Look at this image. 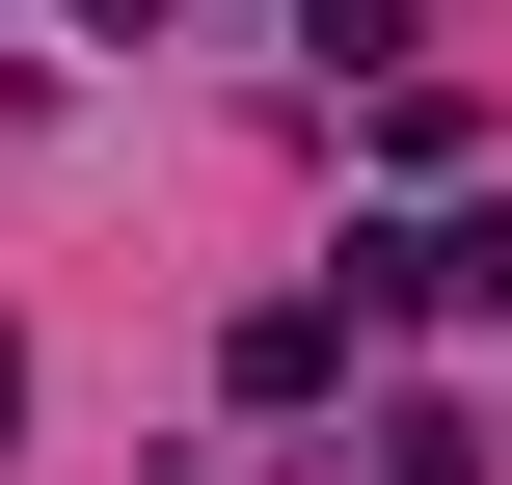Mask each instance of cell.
I'll return each instance as SVG.
<instances>
[{
  "instance_id": "1",
  "label": "cell",
  "mask_w": 512,
  "mask_h": 485,
  "mask_svg": "<svg viewBox=\"0 0 512 485\" xmlns=\"http://www.w3.org/2000/svg\"><path fill=\"white\" fill-rule=\"evenodd\" d=\"M351 297H378V324H486V297H512V216H405V243H351Z\"/></svg>"
},
{
  "instance_id": "2",
  "label": "cell",
  "mask_w": 512,
  "mask_h": 485,
  "mask_svg": "<svg viewBox=\"0 0 512 485\" xmlns=\"http://www.w3.org/2000/svg\"><path fill=\"white\" fill-rule=\"evenodd\" d=\"M216 378H243V405H324V378H351V297H243V351H216Z\"/></svg>"
},
{
  "instance_id": "3",
  "label": "cell",
  "mask_w": 512,
  "mask_h": 485,
  "mask_svg": "<svg viewBox=\"0 0 512 485\" xmlns=\"http://www.w3.org/2000/svg\"><path fill=\"white\" fill-rule=\"evenodd\" d=\"M378 485H486V432H459V405H405V432H378Z\"/></svg>"
},
{
  "instance_id": "4",
  "label": "cell",
  "mask_w": 512,
  "mask_h": 485,
  "mask_svg": "<svg viewBox=\"0 0 512 485\" xmlns=\"http://www.w3.org/2000/svg\"><path fill=\"white\" fill-rule=\"evenodd\" d=\"M81 27H108V54H135V27H162V0H81Z\"/></svg>"
}]
</instances>
